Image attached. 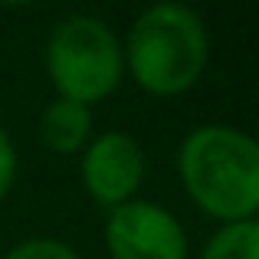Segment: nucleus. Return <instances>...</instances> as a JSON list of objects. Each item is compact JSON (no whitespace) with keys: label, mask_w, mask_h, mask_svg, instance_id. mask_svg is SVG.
Returning <instances> with one entry per match:
<instances>
[{"label":"nucleus","mask_w":259,"mask_h":259,"mask_svg":"<svg viewBox=\"0 0 259 259\" xmlns=\"http://www.w3.org/2000/svg\"><path fill=\"white\" fill-rule=\"evenodd\" d=\"M177 174L187 197L220 223L256 220L259 145L243 128L210 121L187 132L177 151Z\"/></svg>","instance_id":"f257e3e1"},{"label":"nucleus","mask_w":259,"mask_h":259,"mask_svg":"<svg viewBox=\"0 0 259 259\" xmlns=\"http://www.w3.org/2000/svg\"><path fill=\"white\" fill-rule=\"evenodd\" d=\"M125 50V72L158 99L190 92L210 63V33L203 17L181 0H158L135 17Z\"/></svg>","instance_id":"f03ea898"},{"label":"nucleus","mask_w":259,"mask_h":259,"mask_svg":"<svg viewBox=\"0 0 259 259\" xmlns=\"http://www.w3.org/2000/svg\"><path fill=\"white\" fill-rule=\"evenodd\" d=\"M43 56L56 95L79 105L108 99L125 79V50L118 33L89 13L59 20L50 30Z\"/></svg>","instance_id":"7ed1b4c3"},{"label":"nucleus","mask_w":259,"mask_h":259,"mask_svg":"<svg viewBox=\"0 0 259 259\" xmlns=\"http://www.w3.org/2000/svg\"><path fill=\"white\" fill-rule=\"evenodd\" d=\"M105 249L112 259H187V233L167 207L135 197L108 210Z\"/></svg>","instance_id":"20e7f679"},{"label":"nucleus","mask_w":259,"mask_h":259,"mask_svg":"<svg viewBox=\"0 0 259 259\" xmlns=\"http://www.w3.org/2000/svg\"><path fill=\"white\" fill-rule=\"evenodd\" d=\"M145 151L128 132H102L82 148V184L99 207H121L135 200L145 184Z\"/></svg>","instance_id":"39448f33"},{"label":"nucleus","mask_w":259,"mask_h":259,"mask_svg":"<svg viewBox=\"0 0 259 259\" xmlns=\"http://www.w3.org/2000/svg\"><path fill=\"white\" fill-rule=\"evenodd\" d=\"M39 141L56 154H76L92 141V112L72 99H53L39 115Z\"/></svg>","instance_id":"423d86ee"},{"label":"nucleus","mask_w":259,"mask_h":259,"mask_svg":"<svg viewBox=\"0 0 259 259\" xmlns=\"http://www.w3.org/2000/svg\"><path fill=\"white\" fill-rule=\"evenodd\" d=\"M200 259H259V223L256 220L223 223L207 240Z\"/></svg>","instance_id":"0eeeda50"},{"label":"nucleus","mask_w":259,"mask_h":259,"mask_svg":"<svg viewBox=\"0 0 259 259\" xmlns=\"http://www.w3.org/2000/svg\"><path fill=\"white\" fill-rule=\"evenodd\" d=\"M4 259H82L69 243L53 240V236H33V240L17 243L13 249H7Z\"/></svg>","instance_id":"6e6552de"},{"label":"nucleus","mask_w":259,"mask_h":259,"mask_svg":"<svg viewBox=\"0 0 259 259\" xmlns=\"http://www.w3.org/2000/svg\"><path fill=\"white\" fill-rule=\"evenodd\" d=\"M20 171V158H17V145L7 135V128H0V200L13 190V181H17Z\"/></svg>","instance_id":"1a4fd4ad"},{"label":"nucleus","mask_w":259,"mask_h":259,"mask_svg":"<svg viewBox=\"0 0 259 259\" xmlns=\"http://www.w3.org/2000/svg\"><path fill=\"white\" fill-rule=\"evenodd\" d=\"M0 4H7V7H26V4H33V0H0Z\"/></svg>","instance_id":"9d476101"}]
</instances>
